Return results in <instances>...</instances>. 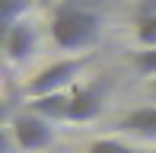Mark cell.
<instances>
[{
  "mask_svg": "<svg viewBox=\"0 0 156 153\" xmlns=\"http://www.w3.org/2000/svg\"><path fill=\"white\" fill-rule=\"evenodd\" d=\"M147 16H156V0H140L137 3V19H147Z\"/></svg>",
  "mask_w": 156,
  "mask_h": 153,
  "instance_id": "cell-12",
  "label": "cell"
},
{
  "mask_svg": "<svg viewBox=\"0 0 156 153\" xmlns=\"http://www.w3.org/2000/svg\"><path fill=\"white\" fill-rule=\"evenodd\" d=\"M32 0H0V19H3V32L13 29L16 23H23L29 13Z\"/></svg>",
  "mask_w": 156,
  "mask_h": 153,
  "instance_id": "cell-8",
  "label": "cell"
},
{
  "mask_svg": "<svg viewBox=\"0 0 156 153\" xmlns=\"http://www.w3.org/2000/svg\"><path fill=\"white\" fill-rule=\"evenodd\" d=\"M10 134H13V141H16V147L26 150V153L45 150V147H51V141H54L51 121H45V118H38L32 112H23V115L13 118L10 121Z\"/></svg>",
  "mask_w": 156,
  "mask_h": 153,
  "instance_id": "cell-3",
  "label": "cell"
},
{
  "mask_svg": "<svg viewBox=\"0 0 156 153\" xmlns=\"http://www.w3.org/2000/svg\"><path fill=\"white\" fill-rule=\"evenodd\" d=\"M118 131L131 137H144V141H156V105H144V109H134L124 118H118L115 124Z\"/></svg>",
  "mask_w": 156,
  "mask_h": 153,
  "instance_id": "cell-6",
  "label": "cell"
},
{
  "mask_svg": "<svg viewBox=\"0 0 156 153\" xmlns=\"http://www.w3.org/2000/svg\"><path fill=\"white\" fill-rule=\"evenodd\" d=\"M137 45L140 48H156V16H147V19H137Z\"/></svg>",
  "mask_w": 156,
  "mask_h": 153,
  "instance_id": "cell-9",
  "label": "cell"
},
{
  "mask_svg": "<svg viewBox=\"0 0 156 153\" xmlns=\"http://www.w3.org/2000/svg\"><path fill=\"white\" fill-rule=\"evenodd\" d=\"M67 105H70V89L67 93H51L26 102V112L45 118V121H67Z\"/></svg>",
  "mask_w": 156,
  "mask_h": 153,
  "instance_id": "cell-7",
  "label": "cell"
},
{
  "mask_svg": "<svg viewBox=\"0 0 156 153\" xmlns=\"http://www.w3.org/2000/svg\"><path fill=\"white\" fill-rule=\"evenodd\" d=\"M102 35V16L80 0H64L51 13V38L64 51L93 48Z\"/></svg>",
  "mask_w": 156,
  "mask_h": 153,
  "instance_id": "cell-1",
  "label": "cell"
},
{
  "mask_svg": "<svg viewBox=\"0 0 156 153\" xmlns=\"http://www.w3.org/2000/svg\"><path fill=\"white\" fill-rule=\"evenodd\" d=\"M83 67H86V58H64V61H54V64L41 67V70L26 83L23 93L29 96V99L51 96V93H67V89L76 86V76L83 73Z\"/></svg>",
  "mask_w": 156,
  "mask_h": 153,
  "instance_id": "cell-2",
  "label": "cell"
},
{
  "mask_svg": "<svg viewBox=\"0 0 156 153\" xmlns=\"http://www.w3.org/2000/svg\"><path fill=\"white\" fill-rule=\"evenodd\" d=\"M35 48H38V32H35V26L29 19H23V23H16L13 29L3 32V51H6V58L13 64L29 61L35 54Z\"/></svg>",
  "mask_w": 156,
  "mask_h": 153,
  "instance_id": "cell-5",
  "label": "cell"
},
{
  "mask_svg": "<svg viewBox=\"0 0 156 153\" xmlns=\"http://www.w3.org/2000/svg\"><path fill=\"white\" fill-rule=\"evenodd\" d=\"M102 112V86L99 83H76L70 89V105H67V121H93Z\"/></svg>",
  "mask_w": 156,
  "mask_h": 153,
  "instance_id": "cell-4",
  "label": "cell"
},
{
  "mask_svg": "<svg viewBox=\"0 0 156 153\" xmlns=\"http://www.w3.org/2000/svg\"><path fill=\"white\" fill-rule=\"evenodd\" d=\"M86 153H137L134 147H127V144L115 141V137H99L86 147Z\"/></svg>",
  "mask_w": 156,
  "mask_h": 153,
  "instance_id": "cell-10",
  "label": "cell"
},
{
  "mask_svg": "<svg viewBox=\"0 0 156 153\" xmlns=\"http://www.w3.org/2000/svg\"><path fill=\"white\" fill-rule=\"evenodd\" d=\"M134 67H137V73L144 76H156V48H140L137 54H134Z\"/></svg>",
  "mask_w": 156,
  "mask_h": 153,
  "instance_id": "cell-11",
  "label": "cell"
},
{
  "mask_svg": "<svg viewBox=\"0 0 156 153\" xmlns=\"http://www.w3.org/2000/svg\"><path fill=\"white\" fill-rule=\"evenodd\" d=\"M147 89H150V93H153V99H156V76H153L150 83H147Z\"/></svg>",
  "mask_w": 156,
  "mask_h": 153,
  "instance_id": "cell-13",
  "label": "cell"
}]
</instances>
